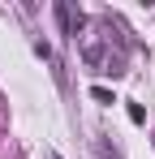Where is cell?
Masks as SVG:
<instances>
[{
    "label": "cell",
    "mask_w": 155,
    "mask_h": 159,
    "mask_svg": "<svg viewBox=\"0 0 155 159\" xmlns=\"http://www.w3.org/2000/svg\"><path fill=\"white\" fill-rule=\"evenodd\" d=\"M56 26H60V34H78L82 30V13H73V4H65V0H56Z\"/></svg>",
    "instance_id": "cell-1"
},
{
    "label": "cell",
    "mask_w": 155,
    "mask_h": 159,
    "mask_svg": "<svg viewBox=\"0 0 155 159\" xmlns=\"http://www.w3.org/2000/svg\"><path fill=\"white\" fill-rule=\"evenodd\" d=\"M82 60H86L91 69H99V65H103V48H99V43H86V48H82ZM99 73H103V69H99Z\"/></svg>",
    "instance_id": "cell-2"
},
{
    "label": "cell",
    "mask_w": 155,
    "mask_h": 159,
    "mask_svg": "<svg viewBox=\"0 0 155 159\" xmlns=\"http://www.w3.org/2000/svg\"><path fill=\"white\" fill-rule=\"evenodd\" d=\"M91 99H99V103H112V90H103V86H91Z\"/></svg>",
    "instance_id": "cell-3"
},
{
    "label": "cell",
    "mask_w": 155,
    "mask_h": 159,
    "mask_svg": "<svg viewBox=\"0 0 155 159\" xmlns=\"http://www.w3.org/2000/svg\"><path fill=\"white\" fill-rule=\"evenodd\" d=\"M52 159H60V155H52Z\"/></svg>",
    "instance_id": "cell-4"
}]
</instances>
